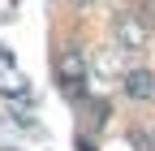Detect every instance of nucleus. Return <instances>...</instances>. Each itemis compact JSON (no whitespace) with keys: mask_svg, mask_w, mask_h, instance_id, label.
<instances>
[{"mask_svg":"<svg viewBox=\"0 0 155 151\" xmlns=\"http://www.w3.org/2000/svg\"><path fill=\"white\" fill-rule=\"evenodd\" d=\"M69 5H95V0H69Z\"/></svg>","mask_w":155,"mask_h":151,"instance_id":"20e7f679","label":"nucleus"},{"mask_svg":"<svg viewBox=\"0 0 155 151\" xmlns=\"http://www.w3.org/2000/svg\"><path fill=\"white\" fill-rule=\"evenodd\" d=\"M121 86H125V95L138 99V104H142V99H155V73H151V69H129Z\"/></svg>","mask_w":155,"mask_h":151,"instance_id":"7ed1b4c3","label":"nucleus"},{"mask_svg":"<svg viewBox=\"0 0 155 151\" xmlns=\"http://www.w3.org/2000/svg\"><path fill=\"white\" fill-rule=\"evenodd\" d=\"M112 30H116V48L121 52H138V48H147V22L138 13H116V22H112Z\"/></svg>","mask_w":155,"mask_h":151,"instance_id":"f257e3e1","label":"nucleus"},{"mask_svg":"<svg viewBox=\"0 0 155 151\" xmlns=\"http://www.w3.org/2000/svg\"><path fill=\"white\" fill-rule=\"evenodd\" d=\"M56 78L65 82V91H78V82L86 78V56H82V48H61V56H56Z\"/></svg>","mask_w":155,"mask_h":151,"instance_id":"f03ea898","label":"nucleus"}]
</instances>
